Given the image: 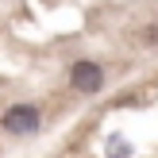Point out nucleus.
<instances>
[{
    "instance_id": "f03ea898",
    "label": "nucleus",
    "mask_w": 158,
    "mask_h": 158,
    "mask_svg": "<svg viewBox=\"0 0 158 158\" xmlns=\"http://www.w3.org/2000/svg\"><path fill=\"white\" fill-rule=\"evenodd\" d=\"M69 85L81 93H97L100 85H104V69L97 66V62H77L73 69H69Z\"/></svg>"
},
{
    "instance_id": "f257e3e1",
    "label": "nucleus",
    "mask_w": 158,
    "mask_h": 158,
    "mask_svg": "<svg viewBox=\"0 0 158 158\" xmlns=\"http://www.w3.org/2000/svg\"><path fill=\"white\" fill-rule=\"evenodd\" d=\"M39 127V108L35 104H15L4 112V131H12V135H31V131Z\"/></svg>"
}]
</instances>
